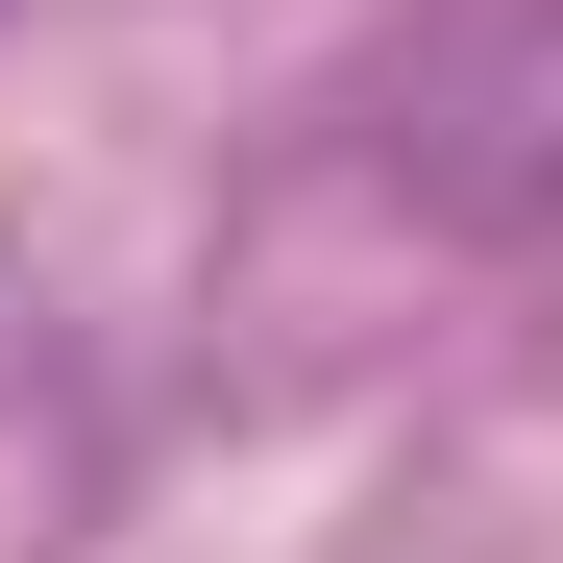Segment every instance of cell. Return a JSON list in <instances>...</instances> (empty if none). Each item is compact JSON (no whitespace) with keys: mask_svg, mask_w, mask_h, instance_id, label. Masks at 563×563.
<instances>
[{"mask_svg":"<svg viewBox=\"0 0 563 563\" xmlns=\"http://www.w3.org/2000/svg\"><path fill=\"white\" fill-rule=\"evenodd\" d=\"M367 172L441 245H563V0H441L367 74Z\"/></svg>","mask_w":563,"mask_h":563,"instance_id":"1","label":"cell"}]
</instances>
